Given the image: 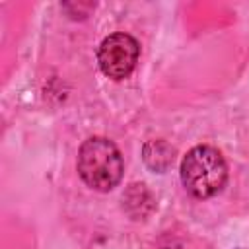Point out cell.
Instances as JSON below:
<instances>
[{"mask_svg":"<svg viewBox=\"0 0 249 249\" xmlns=\"http://www.w3.org/2000/svg\"><path fill=\"white\" fill-rule=\"evenodd\" d=\"M228 179V165L212 146H195L181 161V181L196 198H210L220 193Z\"/></svg>","mask_w":249,"mask_h":249,"instance_id":"7a4b0ae2","label":"cell"},{"mask_svg":"<svg viewBox=\"0 0 249 249\" xmlns=\"http://www.w3.org/2000/svg\"><path fill=\"white\" fill-rule=\"evenodd\" d=\"M140 47L128 33H113L105 37L97 49V62L101 72L111 80H124L138 62Z\"/></svg>","mask_w":249,"mask_h":249,"instance_id":"3957f363","label":"cell"},{"mask_svg":"<svg viewBox=\"0 0 249 249\" xmlns=\"http://www.w3.org/2000/svg\"><path fill=\"white\" fill-rule=\"evenodd\" d=\"M163 144L165 142H161V140H154V142H150V146L154 148V156H144V161L152 167V169H156V171H163L169 163H171V160H173V156H161V148H163Z\"/></svg>","mask_w":249,"mask_h":249,"instance_id":"277c9868","label":"cell"},{"mask_svg":"<svg viewBox=\"0 0 249 249\" xmlns=\"http://www.w3.org/2000/svg\"><path fill=\"white\" fill-rule=\"evenodd\" d=\"M78 173L95 191H111L123 177V158L119 148L101 136L88 138L78 152Z\"/></svg>","mask_w":249,"mask_h":249,"instance_id":"6da1fadb","label":"cell"}]
</instances>
